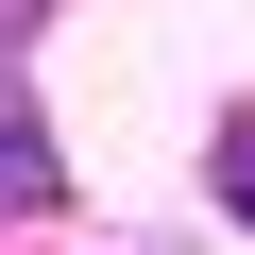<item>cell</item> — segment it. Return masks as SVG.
I'll use <instances>...</instances> for the list:
<instances>
[{
    "label": "cell",
    "instance_id": "1",
    "mask_svg": "<svg viewBox=\"0 0 255 255\" xmlns=\"http://www.w3.org/2000/svg\"><path fill=\"white\" fill-rule=\"evenodd\" d=\"M221 204L255 221V119H238V136H221Z\"/></svg>",
    "mask_w": 255,
    "mask_h": 255
}]
</instances>
